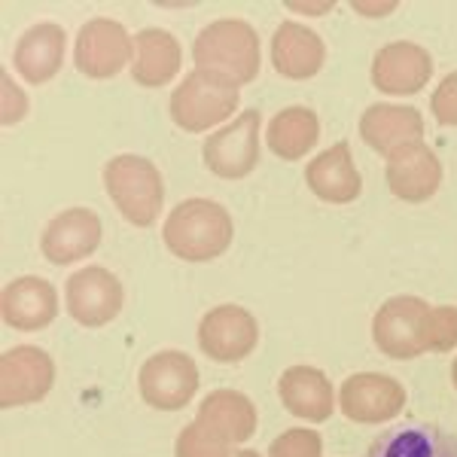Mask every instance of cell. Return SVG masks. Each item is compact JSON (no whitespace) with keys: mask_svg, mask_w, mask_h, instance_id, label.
Returning <instances> with one entry per match:
<instances>
[{"mask_svg":"<svg viewBox=\"0 0 457 457\" xmlns=\"http://www.w3.org/2000/svg\"><path fill=\"white\" fill-rule=\"evenodd\" d=\"M427 305L418 296H394L378 308L372 320V338L378 348L390 360H415L427 351L424 345V320Z\"/></svg>","mask_w":457,"mask_h":457,"instance_id":"52a82bcc","label":"cell"},{"mask_svg":"<svg viewBox=\"0 0 457 457\" xmlns=\"http://www.w3.org/2000/svg\"><path fill=\"white\" fill-rule=\"evenodd\" d=\"M4 125H16L25 120L28 113V98L21 88H16V83H12L10 73H4Z\"/></svg>","mask_w":457,"mask_h":457,"instance_id":"f546056e","label":"cell"},{"mask_svg":"<svg viewBox=\"0 0 457 457\" xmlns=\"http://www.w3.org/2000/svg\"><path fill=\"white\" fill-rule=\"evenodd\" d=\"M101 245V220L88 208H68L43 228L40 250L53 265H68L92 256Z\"/></svg>","mask_w":457,"mask_h":457,"instance_id":"4fadbf2b","label":"cell"},{"mask_svg":"<svg viewBox=\"0 0 457 457\" xmlns=\"http://www.w3.org/2000/svg\"><path fill=\"white\" fill-rule=\"evenodd\" d=\"M433 77V55L418 43H387L375 53L372 83L385 95H418Z\"/></svg>","mask_w":457,"mask_h":457,"instance_id":"5bb4252c","label":"cell"},{"mask_svg":"<svg viewBox=\"0 0 457 457\" xmlns=\"http://www.w3.org/2000/svg\"><path fill=\"white\" fill-rule=\"evenodd\" d=\"M174 457H232V452H228V442L217 436L211 427L193 421L177 436Z\"/></svg>","mask_w":457,"mask_h":457,"instance_id":"484cf974","label":"cell"},{"mask_svg":"<svg viewBox=\"0 0 457 457\" xmlns=\"http://www.w3.org/2000/svg\"><path fill=\"white\" fill-rule=\"evenodd\" d=\"M278 394H281L287 411H293L296 418H305L312 424L329 421V415L336 409L333 385L314 366H290L278 381Z\"/></svg>","mask_w":457,"mask_h":457,"instance_id":"d6986e66","label":"cell"},{"mask_svg":"<svg viewBox=\"0 0 457 457\" xmlns=\"http://www.w3.org/2000/svg\"><path fill=\"white\" fill-rule=\"evenodd\" d=\"M338 405L345 418L357 424H385L394 421L405 409V387L390 375L381 372H357L345 378L338 390Z\"/></svg>","mask_w":457,"mask_h":457,"instance_id":"8fae6325","label":"cell"},{"mask_svg":"<svg viewBox=\"0 0 457 457\" xmlns=\"http://www.w3.org/2000/svg\"><path fill=\"white\" fill-rule=\"evenodd\" d=\"M366 457H457V439L430 424H405L375 439Z\"/></svg>","mask_w":457,"mask_h":457,"instance_id":"cb8c5ba5","label":"cell"},{"mask_svg":"<svg viewBox=\"0 0 457 457\" xmlns=\"http://www.w3.org/2000/svg\"><path fill=\"white\" fill-rule=\"evenodd\" d=\"M317 137H320V122H317L314 110L308 107H287L271 116L269 129H265L269 150L287 162H299L302 156H308Z\"/></svg>","mask_w":457,"mask_h":457,"instance_id":"d4e9b609","label":"cell"},{"mask_svg":"<svg viewBox=\"0 0 457 457\" xmlns=\"http://www.w3.org/2000/svg\"><path fill=\"white\" fill-rule=\"evenodd\" d=\"M296 12H329V4H290Z\"/></svg>","mask_w":457,"mask_h":457,"instance_id":"1f68e13d","label":"cell"},{"mask_svg":"<svg viewBox=\"0 0 457 457\" xmlns=\"http://www.w3.org/2000/svg\"><path fill=\"white\" fill-rule=\"evenodd\" d=\"M452 381H454V387H457V360H454V366H452Z\"/></svg>","mask_w":457,"mask_h":457,"instance_id":"836d02e7","label":"cell"},{"mask_svg":"<svg viewBox=\"0 0 457 457\" xmlns=\"http://www.w3.org/2000/svg\"><path fill=\"white\" fill-rule=\"evenodd\" d=\"M430 110L439 125H457V71L448 73L436 86V92L430 98Z\"/></svg>","mask_w":457,"mask_h":457,"instance_id":"f1b7e54d","label":"cell"},{"mask_svg":"<svg viewBox=\"0 0 457 457\" xmlns=\"http://www.w3.org/2000/svg\"><path fill=\"white\" fill-rule=\"evenodd\" d=\"M241 86L211 71H193L171 92V120L189 135L208 131L213 125L226 122L238 110Z\"/></svg>","mask_w":457,"mask_h":457,"instance_id":"277c9868","label":"cell"},{"mask_svg":"<svg viewBox=\"0 0 457 457\" xmlns=\"http://www.w3.org/2000/svg\"><path fill=\"white\" fill-rule=\"evenodd\" d=\"M0 314H4L6 327L19 329V333H37V329L49 327L58 314L55 287L34 275L16 278L4 287Z\"/></svg>","mask_w":457,"mask_h":457,"instance_id":"2e32d148","label":"cell"},{"mask_svg":"<svg viewBox=\"0 0 457 457\" xmlns=\"http://www.w3.org/2000/svg\"><path fill=\"white\" fill-rule=\"evenodd\" d=\"M360 16H385V12H394L396 4H351Z\"/></svg>","mask_w":457,"mask_h":457,"instance_id":"4dcf8cb0","label":"cell"},{"mask_svg":"<svg viewBox=\"0 0 457 457\" xmlns=\"http://www.w3.org/2000/svg\"><path fill=\"white\" fill-rule=\"evenodd\" d=\"M442 183V165L424 141L405 144L387 156V187L403 202H427Z\"/></svg>","mask_w":457,"mask_h":457,"instance_id":"9a60e30c","label":"cell"},{"mask_svg":"<svg viewBox=\"0 0 457 457\" xmlns=\"http://www.w3.org/2000/svg\"><path fill=\"white\" fill-rule=\"evenodd\" d=\"M360 137L375 153H394L405 144H418L424 137V120L415 107L372 104L360 116Z\"/></svg>","mask_w":457,"mask_h":457,"instance_id":"44dd1931","label":"cell"},{"mask_svg":"<svg viewBox=\"0 0 457 457\" xmlns=\"http://www.w3.org/2000/svg\"><path fill=\"white\" fill-rule=\"evenodd\" d=\"M305 183L317 198L329 204L353 202L363 189V180H360V171L353 165L351 144L338 141L336 146L323 150L320 156H314L312 165L305 168Z\"/></svg>","mask_w":457,"mask_h":457,"instance_id":"ac0fdd59","label":"cell"},{"mask_svg":"<svg viewBox=\"0 0 457 457\" xmlns=\"http://www.w3.org/2000/svg\"><path fill=\"white\" fill-rule=\"evenodd\" d=\"M104 187L116 211L129 220L131 226H153L165 204V183H162L159 168L150 159L122 153L104 165Z\"/></svg>","mask_w":457,"mask_h":457,"instance_id":"3957f363","label":"cell"},{"mask_svg":"<svg viewBox=\"0 0 457 457\" xmlns=\"http://www.w3.org/2000/svg\"><path fill=\"white\" fill-rule=\"evenodd\" d=\"M323 454V439L314 430H287L269 445V457H320Z\"/></svg>","mask_w":457,"mask_h":457,"instance_id":"83f0119b","label":"cell"},{"mask_svg":"<svg viewBox=\"0 0 457 457\" xmlns=\"http://www.w3.org/2000/svg\"><path fill=\"white\" fill-rule=\"evenodd\" d=\"M424 345L433 353H445L457 345V308L442 305L430 308L424 320Z\"/></svg>","mask_w":457,"mask_h":457,"instance_id":"4316f807","label":"cell"},{"mask_svg":"<svg viewBox=\"0 0 457 457\" xmlns=\"http://www.w3.org/2000/svg\"><path fill=\"white\" fill-rule=\"evenodd\" d=\"M193 58L198 71H211L232 79L235 86L253 83L260 73V37L245 19L211 21L195 37Z\"/></svg>","mask_w":457,"mask_h":457,"instance_id":"7a4b0ae2","label":"cell"},{"mask_svg":"<svg viewBox=\"0 0 457 457\" xmlns=\"http://www.w3.org/2000/svg\"><path fill=\"white\" fill-rule=\"evenodd\" d=\"M64 299H68V314L79 327H104L122 312V284L113 271L88 265L68 278Z\"/></svg>","mask_w":457,"mask_h":457,"instance_id":"7c38bea8","label":"cell"},{"mask_svg":"<svg viewBox=\"0 0 457 457\" xmlns=\"http://www.w3.org/2000/svg\"><path fill=\"white\" fill-rule=\"evenodd\" d=\"M232 457H260L256 452H250V448H241V452H235Z\"/></svg>","mask_w":457,"mask_h":457,"instance_id":"d6a6232c","label":"cell"},{"mask_svg":"<svg viewBox=\"0 0 457 457\" xmlns=\"http://www.w3.org/2000/svg\"><path fill=\"white\" fill-rule=\"evenodd\" d=\"M137 387L146 405L159 411H177L195 396L198 366L183 351H159L141 366Z\"/></svg>","mask_w":457,"mask_h":457,"instance_id":"5b68a950","label":"cell"},{"mask_svg":"<svg viewBox=\"0 0 457 457\" xmlns=\"http://www.w3.org/2000/svg\"><path fill=\"white\" fill-rule=\"evenodd\" d=\"M327 46H323L320 34L312 28L299 25V21H284L278 25L271 37V64L287 79H312L323 68Z\"/></svg>","mask_w":457,"mask_h":457,"instance_id":"ffe728a7","label":"cell"},{"mask_svg":"<svg viewBox=\"0 0 457 457\" xmlns=\"http://www.w3.org/2000/svg\"><path fill=\"white\" fill-rule=\"evenodd\" d=\"M260 342V323L241 305H217L198 323V345L217 363H238Z\"/></svg>","mask_w":457,"mask_h":457,"instance_id":"30bf717a","label":"cell"},{"mask_svg":"<svg viewBox=\"0 0 457 457\" xmlns=\"http://www.w3.org/2000/svg\"><path fill=\"white\" fill-rule=\"evenodd\" d=\"M232 217L211 198L180 202L165 220V247L183 262H211L232 245Z\"/></svg>","mask_w":457,"mask_h":457,"instance_id":"6da1fadb","label":"cell"},{"mask_svg":"<svg viewBox=\"0 0 457 457\" xmlns=\"http://www.w3.org/2000/svg\"><path fill=\"white\" fill-rule=\"evenodd\" d=\"M195 421L211 427L228 445H238L256 433V405L238 390H213L198 405Z\"/></svg>","mask_w":457,"mask_h":457,"instance_id":"603a6c76","label":"cell"},{"mask_svg":"<svg viewBox=\"0 0 457 457\" xmlns=\"http://www.w3.org/2000/svg\"><path fill=\"white\" fill-rule=\"evenodd\" d=\"M260 113L245 110L204 141V165L223 180H241L260 165Z\"/></svg>","mask_w":457,"mask_h":457,"instance_id":"8992f818","label":"cell"},{"mask_svg":"<svg viewBox=\"0 0 457 457\" xmlns=\"http://www.w3.org/2000/svg\"><path fill=\"white\" fill-rule=\"evenodd\" d=\"M135 55V40L116 19H92L79 28L73 43V64L83 77L107 79L116 77Z\"/></svg>","mask_w":457,"mask_h":457,"instance_id":"9c48e42d","label":"cell"},{"mask_svg":"<svg viewBox=\"0 0 457 457\" xmlns=\"http://www.w3.org/2000/svg\"><path fill=\"white\" fill-rule=\"evenodd\" d=\"M183 49L174 34L162 28H144L135 37V55H131V77L144 88H162L171 83L180 71Z\"/></svg>","mask_w":457,"mask_h":457,"instance_id":"7402d4cb","label":"cell"},{"mask_svg":"<svg viewBox=\"0 0 457 457\" xmlns=\"http://www.w3.org/2000/svg\"><path fill=\"white\" fill-rule=\"evenodd\" d=\"M55 363L37 345H19L0 357V405L19 409L34 405L53 390Z\"/></svg>","mask_w":457,"mask_h":457,"instance_id":"ba28073f","label":"cell"},{"mask_svg":"<svg viewBox=\"0 0 457 457\" xmlns=\"http://www.w3.org/2000/svg\"><path fill=\"white\" fill-rule=\"evenodd\" d=\"M64 46H68L64 28L55 25V21H40V25L28 28V31L19 37L12 62H16L19 73L28 79V83L43 86L62 71Z\"/></svg>","mask_w":457,"mask_h":457,"instance_id":"e0dca14e","label":"cell"}]
</instances>
